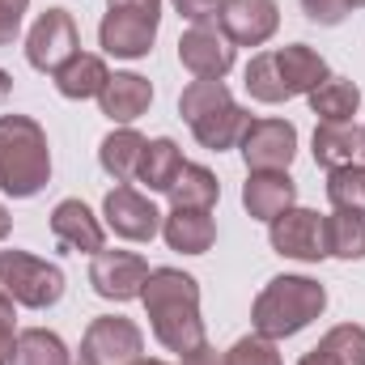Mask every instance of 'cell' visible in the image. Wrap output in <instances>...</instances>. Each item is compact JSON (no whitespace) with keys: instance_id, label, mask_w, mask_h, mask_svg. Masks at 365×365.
Segmentation results:
<instances>
[{"instance_id":"cell-1","label":"cell","mask_w":365,"mask_h":365,"mask_svg":"<svg viewBox=\"0 0 365 365\" xmlns=\"http://www.w3.org/2000/svg\"><path fill=\"white\" fill-rule=\"evenodd\" d=\"M153 340L166 353H191L204 344V319H200V280L179 268H149L140 289Z\"/></svg>"},{"instance_id":"cell-2","label":"cell","mask_w":365,"mask_h":365,"mask_svg":"<svg viewBox=\"0 0 365 365\" xmlns=\"http://www.w3.org/2000/svg\"><path fill=\"white\" fill-rule=\"evenodd\" d=\"M323 310H327V289L314 276H272L251 306V327L264 340H289L306 331Z\"/></svg>"},{"instance_id":"cell-3","label":"cell","mask_w":365,"mask_h":365,"mask_svg":"<svg viewBox=\"0 0 365 365\" xmlns=\"http://www.w3.org/2000/svg\"><path fill=\"white\" fill-rule=\"evenodd\" d=\"M51 182V145L30 115H0V191L30 200Z\"/></svg>"},{"instance_id":"cell-4","label":"cell","mask_w":365,"mask_h":365,"mask_svg":"<svg viewBox=\"0 0 365 365\" xmlns=\"http://www.w3.org/2000/svg\"><path fill=\"white\" fill-rule=\"evenodd\" d=\"M0 293L26 310H51L64 297V272L30 251H0Z\"/></svg>"},{"instance_id":"cell-5","label":"cell","mask_w":365,"mask_h":365,"mask_svg":"<svg viewBox=\"0 0 365 365\" xmlns=\"http://www.w3.org/2000/svg\"><path fill=\"white\" fill-rule=\"evenodd\" d=\"M81 51V34H77V21L68 9H47L38 13V21L30 26L26 34V60L34 73H56L64 68L73 56Z\"/></svg>"},{"instance_id":"cell-6","label":"cell","mask_w":365,"mask_h":365,"mask_svg":"<svg viewBox=\"0 0 365 365\" xmlns=\"http://www.w3.org/2000/svg\"><path fill=\"white\" fill-rule=\"evenodd\" d=\"M102 217H106V230H110L115 238H123V242H153V238L162 234V212H158V204H153L145 191L128 187V182H115V187L106 191Z\"/></svg>"},{"instance_id":"cell-7","label":"cell","mask_w":365,"mask_h":365,"mask_svg":"<svg viewBox=\"0 0 365 365\" xmlns=\"http://www.w3.org/2000/svg\"><path fill=\"white\" fill-rule=\"evenodd\" d=\"M81 357L90 365H132L145 357V331L123 314H98L81 336Z\"/></svg>"},{"instance_id":"cell-8","label":"cell","mask_w":365,"mask_h":365,"mask_svg":"<svg viewBox=\"0 0 365 365\" xmlns=\"http://www.w3.org/2000/svg\"><path fill=\"white\" fill-rule=\"evenodd\" d=\"M268 238L272 251L297 264H319L327 259V234H323V217L314 208H284L276 221H268Z\"/></svg>"},{"instance_id":"cell-9","label":"cell","mask_w":365,"mask_h":365,"mask_svg":"<svg viewBox=\"0 0 365 365\" xmlns=\"http://www.w3.org/2000/svg\"><path fill=\"white\" fill-rule=\"evenodd\" d=\"M238 149L247 170H289L297 153V128L289 119H251Z\"/></svg>"},{"instance_id":"cell-10","label":"cell","mask_w":365,"mask_h":365,"mask_svg":"<svg viewBox=\"0 0 365 365\" xmlns=\"http://www.w3.org/2000/svg\"><path fill=\"white\" fill-rule=\"evenodd\" d=\"M149 280V264L136 251H98L90 264V284L106 302H136Z\"/></svg>"},{"instance_id":"cell-11","label":"cell","mask_w":365,"mask_h":365,"mask_svg":"<svg viewBox=\"0 0 365 365\" xmlns=\"http://www.w3.org/2000/svg\"><path fill=\"white\" fill-rule=\"evenodd\" d=\"M234 43L221 34V26L204 21V26H191L179 38V64L191 77H204V81H225V73L234 68Z\"/></svg>"},{"instance_id":"cell-12","label":"cell","mask_w":365,"mask_h":365,"mask_svg":"<svg viewBox=\"0 0 365 365\" xmlns=\"http://www.w3.org/2000/svg\"><path fill=\"white\" fill-rule=\"evenodd\" d=\"M217 26L234 47H264L280 30V4L276 0H221Z\"/></svg>"},{"instance_id":"cell-13","label":"cell","mask_w":365,"mask_h":365,"mask_svg":"<svg viewBox=\"0 0 365 365\" xmlns=\"http://www.w3.org/2000/svg\"><path fill=\"white\" fill-rule=\"evenodd\" d=\"M162 17H145V13H123V9H106L102 26H98V43L106 56L115 60H140L153 51Z\"/></svg>"},{"instance_id":"cell-14","label":"cell","mask_w":365,"mask_h":365,"mask_svg":"<svg viewBox=\"0 0 365 365\" xmlns=\"http://www.w3.org/2000/svg\"><path fill=\"white\" fill-rule=\"evenodd\" d=\"M51 234L60 247L81 251V255H98L106 247V225L93 217L81 200H60L51 208Z\"/></svg>"},{"instance_id":"cell-15","label":"cell","mask_w":365,"mask_h":365,"mask_svg":"<svg viewBox=\"0 0 365 365\" xmlns=\"http://www.w3.org/2000/svg\"><path fill=\"white\" fill-rule=\"evenodd\" d=\"M293 204H297V182L289 179V170H251L242 182V208L255 221H276Z\"/></svg>"},{"instance_id":"cell-16","label":"cell","mask_w":365,"mask_h":365,"mask_svg":"<svg viewBox=\"0 0 365 365\" xmlns=\"http://www.w3.org/2000/svg\"><path fill=\"white\" fill-rule=\"evenodd\" d=\"M98 106H102V115H106L110 123L132 128V123L153 106V86H149V77H140V73H110L106 90L98 93Z\"/></svg>"},{"instance_id":"cell-17","label":"cell","mask_w":365,"mask_h":365,"mask_svg":"<svg viewBox=\"0 0 365 365\" xmlns=\"http://www.w3.org/2000/svg\"><path fill=\"white\" fill-rule=\"evenodd\" d=\"M162 238L179 255H204L217 242V221L204 208H170L162 217Z\"/></svg>"},{"instance_id":"cell-18","label":"cell","mask_w":365,"mask_h":365,"mask_svg":"<svg viewBox=\"0 0 365 365\" xmlns=\"http://www.w3.org/2000/svg\"><path fill=\"white\" fill-rule=\"evenodd\" d=\"M272 56H276L280 77H284L289 98H297V93H314L327 77H331V73H327V60H323L314 47H306V43H289V47L272 51Z\"/></svg>"},{"instance_id":"cell-19","label":"cell","mask_w":365,"mask_h":365,"mask_svg":"<svg viewBox=\"0 0 365 365\" xmlns=\"http://www.w3.org/2000/svg\"><path fill=\"white\" fill-rule=\"evenodd\" d=\"M365 153V128L357 123H319L314 128V162L323 170L353 166Z\"/></svg>"},{"instance_id":"cell-20","label":"cell","mask_w":365,"mask_h":365,"mask_svg":"<svg viewBox=\"0 0 365 365\" xmlns=\"http://www.w3.org/2000/svg\"><path fill=\"white\" fill-rule=\"evenodd\" d=\"M247 123H251V115H247L238 102H225V106H217V110L200 115V119L191 123V136H195L204 149H212V153H225V149H234V145L242 140Z\"/></svg>"},{"instance_id":"cell-21","label":"cell","mask_w":365,"mask_h":365,"mask_svg":"<svg viewBox=\"0 0 365 365\" xmlns=\"http://www.w3.org/2000/svg\"><path fill=\"white\" fill-rule=\"evenodd\" d=\"M56 77V90L64 93L68 102H86V98H98L110 81V68L102 64V56H90V51H77L64 68L51 73Z\"/></svg>"},{"instance_id":"cell-22","label":"cell","mask_w":365,"mask_h":365,"mask_svg":"<svg viewBox=\"0 0 365 365\" xmlns=\"http://www.w3.org/2000/svg\"><path fill=\"white\" fill-rule=\"evenodd\" d=\"M145 145H149V140H145L136 128H115V132L98 145V162H102V170L115 182H132L136 170H140Z\"/></svg>"},{"instance_id":"cell-23","label":"cell","mask_w":365,"mask_h":365,"mask_svg":"<svg viewBox=\"0 0 365 365\" xmlns=\"http://www.w3.org/2000/svg\"><path fill=\"white\" fill-rule=\"evenodd\" d=\"M306 102L319 115V123H353V115L361 106V90L349 77H327L314 93H306Z\"/></svg>"},{"instance_id":"cell-24","label":"cell","mask_w":365,"mask_h":365,"mask_svg":"<svg viewBox=\"0 0 365 365\" xmlns=\"http://www.w3.org/2000/svg\"><path fill=\"white\" fill-rule=\"evenodd\" d=\"M327 255L336 259H365V208H336L323 217Z\"/></svg>"},{"instance_id":"cell-25","label":"cell","mask_w":365,"mask_h":365,"mask_svg":"<svg viewBox=\"0 0 365 365\" xmlns=\"http://www.w3.org/2000/svg\"><path fill=\"white\" fill-rule=\"evenodd\" d=\"M179 170H182V149L170 140V136H158V140L145 145V158H140L136 182H145L149 195H153V191H170L175 179H179Z\"/></svg>"},{"instance_id":"cell-26","label":"cell","mask_w":365,"mask_h":365,"mask_svg":"<svg viewBox=\"0 0 365 365\" xmlns=\"http://www.w3.org/2000/svg\"><path fill=\"white\" fill-rule=\"evenodd\" d=\"M9 365H73V353H68V344L56 331L26 327V331H17V344H13Z\"/></svg>"},{"instance_id":"cell-27","label":"cell","mask_w":365,"mask_h":365,"mask_svg":"<svg viewBox=\"0 0 365 365\" xmlns=\"http://www.w3.org/2000/svg\"><path fill=\"white\" fill-rule=\"evenodd\" d=\"M166 195H170L175 208H204V212H212V204H217V195H221V182H217V175H212L208 166L182 162L179 179H175V187H170Z\"/></svg>"},{"instance_id":"cell-28","label":"cell","mask_w":365,"mask_h":365,"mask_svg":"<svg viewBox=\"0 0 365 365\" xmlns=\"http://www.w3.org/2000/svg\"><path fill=\"white\" fill-rule=\"evenodd\" d=\"M242 86H247V93H251L255 102H264V106L289 102V90H284V77H280V68H276L272 51L251 56V64H247V73H242Z\"/></svg>"},{"instance_id":"cell-29","label":"cell","mask_w":365,"mask_h":365,"mask_svg":"<svg viewBox=\"0 0 365 365\" xmlns=\"http://www.w3.org/2000/svg\"><path fill=\"white\" fill-rule=\"evenodd\" d=\"M319 353L331 365H365V327L357 323H340L319 340Z\"/></svg>"},{"instance_id":"cell-30","label":"cell","mask_w":365,"mask_h":365,"mask_svg":"<svg viewBox=\"0 0 365 365\" xmlns=\"http://www.w3.org/2000/svg\"><path fill=\"white\" fill-rule=\"evenodd\" d=\"M225 102H234V93H230L225 81H204V77H195V81L179 93V115L187 123H195L200 115H208V110H217V106H225Z\"/></svg>"},{"instance_id":"cell-31","label":"cell","mask_w":365,"mask_h":365,"mask_svg":"<svg viewBox=\"0 0 365 365\" xmlns=\"http://www.w3.org/2000/svg\"><path fill=\"white\" fill-rule=\"evenodd\" d=\"M327 200L331 208H365V166H340L327 170Z\"/></svg>"},{"instance_id":"cell-32","label":"cell","mask_w":365,"mask_h":365,"mask_svg":"<svg viewBox=\"0 0 365 365\" xmlns=\"http://www.w3.org/2000/svg\"><path fill=\"white\" fill-rule=\"evenodd\" d=\"M225 365H284L280 353H276V340H264V336H242L230 344L225 353Z\"/></svg>"},{"instance_id":"cell-33","label":"cell","mask_w":365,"mask_h":365,"mask_svg":"<svg viewBox=\"0 0 365 365\" xmlns=\"http://www.w3.org/2000/svg\"><path fill=\"white\" fill-rule=\"evenodd\" d=\"M302 9H306V17H310L314 26H340V21L353 13L349 0H302Z\"/></svg>"},{"instance_id":"cell-34","label":"cell","mask_w":365,"mask_h":365,"mask_svg":"<svg viewBox=\"0 0 365 365\" xmlns=\"http://www.w3.org/2000/svg\"><path fill=\"white\" fill-rule=\"evenodd\" d=\"M30 0H0V47H9L21 34V17H26Z\"/></svg>"},{"instance_id":"cell-35","label":"cell","mask_w":365,"mask_h":365,"mask_svg":"<svg viewBox=\"0 0 365 365\" xmlns=\"http://www.w3.org/2000/svg\"><path fill=\"white\" fill-rule=\"evenodd\" d=\"M170 4H175V13L187 17L191 26H204V21H212L221 13V0H170Z\"/></svg>"},{"instance_id":"cell-36","label":"cell","mask_w":365,"mask_h":365,"mask_svg":"<svg viewBox=\"0 0 365 365\" xmlns=\"http://www.w3.org/2000/svg\"><path fill=\"white\" fill-rule=\"evenodd\" d=\"M13 344H17V310H13V302L0 293V349L13 357Z\"/></svg>"},{"instance_id":"cell-37","label":"cell","mask_w":365,"mask_h":365,"mask_svg":"<svg viewBox=\"0 0 365 365\" xmlns=\"http://www.w3.org/2000/svg\"><path fill=\"white\" fill-rule=\"evenodd\" d=\"M106 9H123V13H145V17H162V0H106Z\"/></svg>"},{"instance_id":"cell-38","label":"cell","mask_w":365,"mask_h":365,"mask_svg":"<svg viewBox=\"0 0 365 365\" xmlns=\"http://www.w3.org/2000/svg\"><path fill=\"white\" fill-rule=\"evenodd\" d=\"M179 365H225V357H221V353H217V349H212V344L204 340L200 349H191V353H182V361H179Z\"/></svg>"},{"instance_id":"cell-39","label":"cell","mask_w":365,"mask_h":365,"mask_svg":"<svg viewBox=\"0 0 365 365\" xmlns=\"http://www.w3.org/2000/svg\"><path fill=\"white\" fill-rule=\"evenodd\" d=\"M9 230H13V217H9V208H4V204H0V242H4V238H9Z\"/></svg>"},{"instance_id":"cell-40","label":"cell","mask_w":365,"mask_h":365,"mask_svg":"<svg viewBox=\"0 0 365 365\" xmlns=\"http://www.w3.org/2000/svg\"><path fill=\"white\" fill-rule=\"evenodd\" d=\"M297 365H331V361H327V357H323L319 349H310V353H306V357H302Z\"/></svg>"},{"instance_id":"cell-41","label":"cell","mask_w":365,"mask_h":365,"mask_svg":"<svg viewBox=\"0 0 365 365\" xmlns=\"http://www.w3.org/2000/svg\"><path fill=\"white\" fill-rule=\"evenodd\" d=\"M9 93H13V77L0 68V102H9Z\"/></svg>"},{"instance_id":"cell-42","label":"cell","mask_w":365,"mask_h":365,"mask_svg":"<svg viewBox=\"0 0 365 365\" xmlns=\"http://www.w3.org/2000/svg\"><path fill=\"white\" fill-rule=\"evenodd\" d=\"M132 365H166V361H158V357H140V361H132Z\"/></svg>"},{"instance_id":"cell-43","label":"cell","mask_w":365,"mask_h":365,"mask_svg":"<svg viewBox=\"0 0 365 365\" xmlns=\"http://www.w3.org/2000/svg\"><path fill=\"white\" fill-rule=\"evenodd\" d=\"M0 365H9V353H4V349H0Z\"/></svg>"},{"instance_id":"cell-44","label":"cell","mask_w":365,"mask_h":365,"mask_svg":"<svg viewBox=\"0 0 365 365\" xmlns=\"http://www.w3.org/2000/svg\"><path fill=\"white\" fill-rule=\"evenodd\" d=\"M349 4H353V9H365V0H349Z\"/></svg>"},{"instance_id":"cell-45","label":"cell","mask_w":365,"mask_h":365,"mask_svg":"<svg viewBox=\"0 0 365 365\" xmlns=\"http://www.w3.org/2000/svg\"><path fill=\"white\" fill-rule=\"evenodd\" d=\"M73 365H90V361H86V357H77V361H73Z\"/></svg>"}]
</instances>
